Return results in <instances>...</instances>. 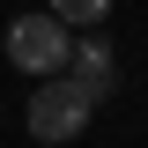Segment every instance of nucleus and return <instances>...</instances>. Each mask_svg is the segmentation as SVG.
<instances>
[{"label":"nucleus","mask_w":148,"mask_h":148,"mask_svg":"<svg viewBox=\"0 0 148 148\" xmlns=\"http://www.w3.org/2000/svg\"><path fill=\"white\" fill-rule=\"evenodd\" d=\"M96 119V96L74 82V74H45L37 82V96L22 104V126L37 133V141H74V133Z\"/></svg>","instance_id":"nucleus-1"},{"label":"nucleus","mask_w":148,"mask_h":148,"mask_svg":"<svg viewBox=\"0 0 148 148\" xmlns=\"http://www.w3.org/2000/svg\"><path fill=\"white\" fill-rule=\"evenodd\" d=\"M67 59H74V30L45 8V15H15L8 22V67H22V74H67Z\"/></svg>","instance_id":"nucleus-2"},{"label":"nucleus","mask_w":148,"mask_h":148,"mask_svg":"<svg viewBox=\"0 0 148 148\" xmlns=\"http://www.w3.org/2000/svg\"><path fill=\"white\" fill-rule=\"evenodd\" d=\"M67 74L96 96V104H104V96L119 89V52H111L104 37H82V45H74V59H67Z\"/></svg>","instance_id":"nucleus-3"},{"label":"nucleus","mask_w":148,"mask_h":148,"mask_svg":"<svg viewBox=\"0 0 148 148\" xmlns=\"http://www.w3.org/2000/svg\"><path fill=\"white\" fill-rule=\"evenodd\" d=\"M52 15L67 22V30H89V22H104V15H111V0H52Z\"/></svg>","instance_id":"nucleus-4"}]
</instances>
